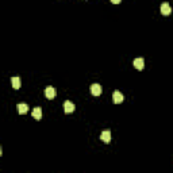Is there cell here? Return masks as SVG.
<instances>
[{
  "label": "cell",
  "instance_id": "cell-1",
  "mask_svg": "<svg viewBox=\"0 0 173 173\" xmlns=\"http://www.w3.org/2000/svg\"><path fill=\"white\" fill-rule=\"evenodd\" d=\"M56 95H57V91H56V88H54V86H48V88L45 89V96L48 97L49 100L54 99V97H56Z\"/></svg>",
  "mask_w": 173,
  "mask_h": 173
},
{
  "label": "cell",
  "instance_id": "cell-2",
  "mask_svg": "<svg viewBox=\"0 0 173 173\" xmlns=\"http://www.w3.org/2000/svg\"><path fill=\"white\" fill-rule=\"evenodd\" d=\"M91 93L93 96H100L102 95V85L100 84H92L91 85Z\"/></svg>",
  "mask_w": 173,
  "mask_h": 173
},
{
  "label": "cell",
  "instance_id": "cell-3",
  "mask_svg": "<svg viewBox=\"0 0 173 173\" xmlns=\"http://www.w3.org/2000/svg\"><path fill=\"white\" fill-rule=\"evenodd\" d=\"M100 139L106 143H110L111 142V131L110 130H104V131L100 134Z\"/></svg>",
  "mask_w": 173,
  "mask_h": 173
},
{
  "label": "cell",
  "instance_id": "cell-4",
  "mask_svg": "<svg viewBox=\"0 0 173 173\" xmlns=\"http://www.w3.org/2000/svg\"><path fill=\"white\" fill-rule=\"evenodd\" d=\"M123 99H125V97H123V95L119 92V91H115V92L112 93V100H114V103H115V104H119V103H122Z\"/></svg>",
  "mask_w": 173,
  "mask_h": 173
},
{
  "label": "cell",
  "instance_id": "cell-5",
  "mask_svg": "<svg viewBox=\"0 0 173 173\" xmlns=\"http://www.w3.org/2000/svg\"><path fill=\"white\" fill-rule=\"evenodd\" d=\"M64 111L66 112V114H71V112L74 111V104L72 102H69V100H66V102H64Z\"/></svg>",
  "mask_w": 173,
  "mask_h": 173
},
{
  "label": "cell",
  "instance_id": "cell-6",
  "mask_svg": "<svg viewBox=\"0 0 173 173\" xmlns=\"http://www.w3.org/2000/svg\"><path fill=\"white\" fill-rule=\"evenodd\" d=\"M133 65L137 68L138 71H142V69L145 68V61H143V58H141V57H139V58H135L134 62H133Z\"/></svg>",
  "mask_w": 173,
  "mask_h": 173
},
{
  "label": "cell",
  "instance_id": "cell-7",
  "mask_svg": "<svg viewBox=\"0 0 173 173\" xmlns=\"http://www.w3.org/2000/svg\"><path fill=\"white\" fill-rule=\"evenodd\" d=\"M170 11H172V8H170L169 3H162L161 4V14H162V15H169Z\"/></svg>",
  "mask_w": 173,
  "mask_h": 173
},
{
  "label": "cell",
  "instance_id": "cell-8",
  "mask_svg": "<svg viewBox=\"0 0 173 173\" xmlns=\"http://www.w3.org/2000/svg\"><path fill=\"white\" fill-rule=\"evenodd\" d=\"M32 118L35 119V120H39L42 118V110L41 107H35V108L32 110Z\"/></svg>",
  "mask_w": 173,
  "mask_h": 173
},
{
  "label": "cell",
  "instance_id": "cell-9",
  "mask_svg": "<svg viewBox=\"0 0 173 173\" xmlns=\"http://www.w3.org/2000/svg\"><path fill=\"white\" fill-rule=\"evenodd\" d=\"M27 111H29V106L27 104H25V103H19L18 104V112L19 114H26Z\"/></svg>",
  "mask_w": 173,
  "mask_h": 173
},
{
  "label": "cell",
  "instance_id": "cell-10",
  "mask_svg": "<svg viewBox=\"0 0 173 173\" xmlns=\"http://www.w3.org/2000/svg\"><path fill=\"white\" fill-rule=\"evenodd\" d=\"M11 84H12V86L15 88V89H19V86H20V79L19 77H12L11 79Z\"/></svg>",
  "mask_w": 173,
  "mask_h": 173
},
{
  "label": "cell",
  "instance_id": "cell-11",
  "mask_svg": "<svg viewBox=\"0 0 173 173\" xmlns=\"http://www.w3.org/2000/svg\"><path fill=\"white\" fill-rule=\"evenodd\" d=\"M111 1H112V3H114V4H119V3H120V1H122V0H111Z\"/></svg>",
  "mask_w": 173,
  "mask_h": 173
}]
</instances>
